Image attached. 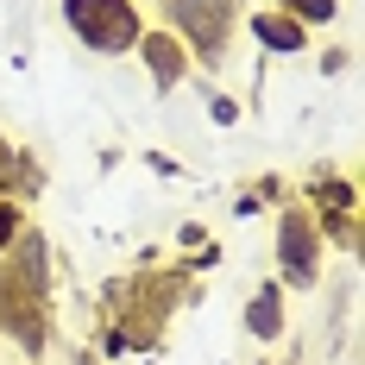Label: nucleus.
I'll list each match as a JSON object with an SVG mask.
<instances>
[{
    "label": "nucleus",
    "instance_id": "1",
    "mask_svg": "<svg viewBox=\"0 0 365 365\" xmlns=\"http://www.w3.org/2000/svg\"><path fill=\"white\" fill-rule=\"evenodd\" d=\"M70 26L101 51H126L139 38V19H133L126 0H70Z\"/></svg>",
    "mask_w": 365,
    "mask_h": 365
},
{
    "label": "nucleus",
    "instance_id": "2",
    "mask_svg": "<svg viewBox=\"0 0 365 365\" xmlns=\"http://www.w3.org/2000/svg\"><path fill=\"white\" fill-rule=\"evenodd\" d=\"M215 6H227V0H182L177 19H182L195 38H202V44H215V38H220V32H215Z\"/></svg>",
    "mask_w": 365,
    "mask_h": 365
},
{
    "label": "nucleus",
    "instance_id": "3",
    "mask_svg": "<svg viewBox=\"0 0 365 365\" xmlns=\"http://www.w3.org/2000/svg\"><path fill=\"white\" fill-rule=\"evenodd\" d=\"M258 38L277 44V51H296V44H302V32H296L290 19H258Z\"/></svg>",
    "mask_w": 365,
    "mask_h": 365
},
{
    "label": "nucleus",
    "instance_id": "4",
    "mask_svg": "<svg viewBox=\"0 0 365 365\" xmlns=\"http://www.w3.org/2000/svg\"><path fill=\"white\" fill-rule=\"evenodd\" d=\"M284 252H290L296 277H302V271H309V240H302V220H290V227H284Z\"/></svg>",
    "mask_w": 365,
    "mask_h": 365
},
{
    "label": "nucleus",
    "instance_id": "5",
    "mask_svg": "<svg viewBox=\"0 0 365 365\" xmlns=\"http://www.w3.org/2000/svg\"><path fill=\"white\" fill-rule=\"evenodd\" d=\"M252 328H258V334L277 328V296H258V302H252Z\"/></svg>",
    "mask_w": 365,
    "mask_h": 365
},
{
    "label": "nucleus",
    "instance_id": "6",
    "mask_svg": "<svg viewBox=\"0 0 365 365\" xmlns=\"http://www.w3.org/2000/svg\"><path fill=\"white\" fill-rule=\"evenodd\" d=\"M290 6L302 13V19H328V13H334V0H290Z\"/></svg>",
    "mask_w": 365,
    "mask_h": 365
},
{
    "label": "nucleus",
    "instance_id": "7",
    "mask_svg": "<svg viewBox=\"0 0 365 365\" xmlns=\"http://www.w3.org/2000/svg\"><path fill=\"white\" fill-rule=\"evenodd\" d=\"M6 233H13V208H0V246H6Z\"/></svg>",
    "mask_w": 365,
    "mask_h": 365
}]
</instances>
